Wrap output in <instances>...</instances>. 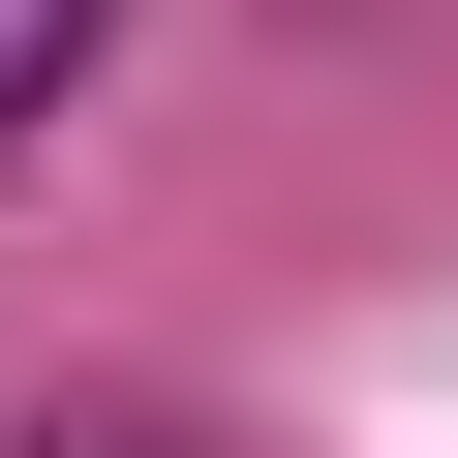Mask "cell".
Returning <instances> with one entry per match:
<instances>
[{"label": "cell", "mask_w": 458, "mask_h": 458, "mask_svg": "<svg viewBox=\"0 0 458 458\" xmlns=\"http://www.w3.org/2000/svg\"><path fill=\"white\" fill-rule=\"evenodd\" d=\"M31 458H214V428H183V397H62Z\"/></svg>", "instance_id": "obj_2"}, {"label": "cell", "mask_w": 458, "mask_h": 458, "mask_svg": "<svg viewBox=\"0 0 458 458\" xmlns=\"http://www.w3.org/2000/svg\"><path fill=\"white\" fill-rule=\"evenodd\" d=\"M92 31H123V0H0V153H31V123L92 92Z\"/></svg>", "instance_id": "obj_1"}]
</instances>
